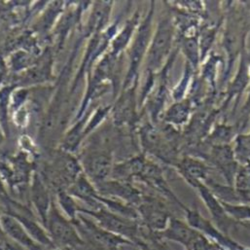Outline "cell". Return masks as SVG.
Listing matches in <instances>:
<instances>
[{
  "label": "cell",
  "instance_id": "6da1fadb",
  "mask_svg": "<svg viewBox=\"0 0 250 250\" xmlns=\"http://www.w3.org/2000/svg\"><path fill=\"white\" fill-rule=\"evenodd\" d=\"M175 24L173 18L168 14L161 19L147 51V68L149 72L155 73L162 69L165 62L171 55L174 42Z\"/></svg>",
  "mask_w": 250,
  "mask_h": 250
},
{
  "label": "cell",
  "instance_id": "7a4b0ae2",
  "mask_svg": "<svg viewBox=\"0 0 250 250\" xmlns=\"http://www.w3.org/2000/svg\"><path fill=\"white\" fill-rule=\"evenodd\" d=\"M154 6L155 1H152L151 8L143 20V21L139 24L138 30L135 36V39L132 43L130 53H129V67L126 74L125 80V89L129 87L133 82L134 79L137 77V73L142 62V60L145 57V54L148 51L151 36H152V21L154 15Z\"/></svg>",
  "mask_w": 250,
  "mask_h": 250
},
{
  "label": "cell",
  "instance_id": "3957f363",
  "mask_svg": "<svg viewBox=\"0 0 250 250\" xmlns=\"http://www.w3.org/2000/svg\"><path fill=\"white\" fill-rule=\"evenodd\" d=\"M79 211L93 216L98 221V225L104 230L121 236L133 244L141 238V229L137 221L115 214L104 207L96 210L79 209Z\"/></svg>",
  "mask_w": 250,
  "mask_h": 250
},
{
  "label": "cell",
  "instance_id": "277c9868",
  "mask_svg": "<svg viewBox=\"0 0 250 250\" xmlns=\"http://www.w3.org/2000/svg\"><path fill=\"white\" fill-rule=\"evenodd\" d=\"M46 228L48 229L54 244L66 248L80 247L84 245V241L80 238L74 225L61 214L54 203L51 204Z\"/></svg>",
  "mask_w": 250,
  "mask_h": 250
},
{
  "label": "cell",
  "instance_id": "5b68a950",
  "mask_svg": "<svg viewBox=\"0 0 250 250\" xmlns=\"http://www.w3.org/2000/svg\"><path fill=\"white\" fill-rule=\"evenodd\" d=\"M186 214V222L200 234L210 238L221 249L227 250H245L240 244L224 235L218 228L209 220L205 218L198 208H184Z\"/></svg>",
  "mask_w": 250,
  "mask_h": 250
},
{
  "label": "cell",
  "instance_id": "8992f818",
  "mask_svg": "<svg viewBox=\"0 0 250 250\" xmlns=\"http://www.w3.org/2000/svg\"><path fill=\"white\" fill-rule=\"evenodd\" d=\"M137 211L144 225L151 232L164 231L171 217L163 203L151 198H143Z\"/></svg>",
  "mask_w": 250,
  "mask_h": 250
},
{
  "label": "cell",
  "instance_id": "52a82bcc",
  "mask_svg": "<svg viewBox=\"0 0 250 250\" xmlns=\"http://www.w3.org/2000/svg\"><path fill=\"white\" fill-rule=\"evenodd\" d=\"M196 189L198 190L201 199L203 200L212 218V223L224 235L228 236L230 230L235 224V221L229 217L222 206V203L217 199V197L212 193L206 183H200Z\"/></svg>",
  "mask_w": 250,
  "mask_h": 250
},
{
  "label": "cell",
  "instance_id": "ba28073f",
  "mask_svg": "<svg viewBox=\"0 0 250 250\" xmlns=\"http://www.w3.org/2000/svg\"><path fill=\"white\" fill-rule=\"evenodd\" d=\"M157 237L164 241H171L190 250L202 234L176 217H170L167 228L162 232H154Z\"/></svg>",
  "mask_w": 250,
  "mask_h": 250
},
{
  "label": "cell",
  "instance_id": "9c48e42d",
  "mask_svg": "<svg viewBox=\"0 0 250 250\" xmlns=\"http://www.w3.org/2000/svg\"><path fill=\"white\" fill-rule=\"evenodd\" d=\"M80 223L81 224L79 225L83 226L89 238H91L98 246L102 247L104 250H119L123 246L134 245L133 243L121 236L104 230V228L87 218H83L80 216Z\"/></svg>",
  "mask_w": 250,
  "mask_h": 250
},
{
  "label": "cell",
  "instance_id": "30bf717a",
  "mask_svg": "<svg viewBox=\"0 0 250 250\" xmlns=\"http://www.w3.org/2000/svg\"><path fill=\"white\" fill-rule=\"evenodd\" d=\"M210 159L232 187L238 167L232 148L229 145H214L210 152Z\"/></svg>",
  "mask_w": 250,
  "mask_h": 250
},
{
  "label": "cell",
  "instance_id": "8fae6325",
  "mask_svg": "<svg viewBox=\"0 0 250 250\" xmlns=\"http://www.w3.org/2000/svg\"><path fill=\"white\" fill-rule=\"evenodd\" d=\"M174 166L187 183L195 189L200 183L208 180V167L198 159L185 156Z\"/></svg>",
  "mask_w": 250,
  "mask_h": 250
},
{
  "label": "cell",
  "instance_id": "7c38bea8",
  "mask_svg": "<svg viewBox=\"0 0 250 250\" xmlns=\"http://www.w3.org/2000/svg\"><path fill=\"white\" fill-rule=\"evenodd\" d=\"M0 226L4 234L20 246L30 250H40L37 244L30 238L20 221L10 213L3 214L0 217Z\"/></svg>",
  "mask_w": 250,
  "mask_h": 250
},
{
  "label": "cell",
  "instance_id": "4fadbf2b",
  "mask_svg": "<svg viewBox=\"0 0 250 250\" xmlns=\"http://www.w3.org/2000/svg\"><path fill=\"white\" fill-rule=\"evenodd\" d=\"M85 168L95 182L103 183L112 171V159L104 152L94 153L86 158Z\"/></svg>",
  "mask_w": 250,
  "mask_h": 250
},
{
  "label": "cell",
  "instance_id": "5bb4252c",
  "mask_svg": "<svg viewBox=\"0 0 250 250\" xmlns=\"http://www.w3.org/2000/svg\"><path fill=\"white\" fill-rule=\"evenodd\" d=\"M193 103L190 99L175 102L165 112L164 121L167 125L179 127L187 124L191 119Z\"/></svg>",
  "mask_w": 250,
  "mask_h": 250
},
{
  "label": "cell",
  "instance_id": "9a60e30c",
  "mask_svg": "<svg viewBox=\"0 0 250 250\" xmlns=\"http://www.w3.org/2000/svg\"><path fill=\"white\" fill-rule=\"evenodd\" d=\"M69 193L88 204L92 208L91 210H96L104 207L99 201V195L96 189L84 175L78 176L70 187Z\"/></svg>",
  "mask_w": 250,
  "mask_h": 250
},
{
  "label": "cell",
  "instance_id": "2e32d148",
  "mask_svg": "<svg viewBox=\"0 0 250 250\" xmlns=\"http://www.w3.org/2000/svg\"><path fill=\"white\" fill-rule=\"evenodd\" d=\"M102 191L104 193L121 198L129 205L139 206L143 201V197H141L140 193L129 184L125 183L123 180L103 182Z\"/></svg>",
  "mask_w": 250,
  "mask_h": 250
},
{
  "label": "cell",
  "instance_id": "e0dca14e",
  "mask_svg": "<svg viewBox=\"0 0 250 250\" xmlns=\"http://www.w3.org/2000/svg\"><path fill=\"white\" fill-rule=\"evenodd\" d=\"M133 91V88H128V90L120 98L114 108V118L118 124L130 122L135 114V100Z\"/></svg>",
  "mask_w": 250,
  "mask_h": 250
},
{
  "label": "cell",
  "instance_id": "ac0fdd59",
  "mask_svg": "<svg viewBox=\"0 0 250 250\" xmlns=\"http://www.w3.org/2000/svg\"><path fill=\"white\" fill-rule=\"evenodd\" d=\"M32 201L38 210L39 216L42 219L43 224L46 226L48 213L51 208V203L49 194L44 184L38 177L35 178L32 185Z\"/></svg>",
  "mask_w": 250,
  "mask_h": 250
},
{
  "label": "cell",
  "instance_id": "d6986e66",
  "mask_svg": "<svg viewBox=\"0 0 250 250\" xmlns=\"http://www.w3.org/2000/svg\"><path fill=\"white\" fill-rule=\"evenodd\" d=\"M10 214L20 221V223L23 226L27 234L30 236V238L34 242H37L48 248H54L55 244L53 240L50 239V237L46 234V232L34 220L18 213H10Z\"/></svg>",
  "mask_w": 250,
  "mask_h": 250
},
{
  "label": "cell",
  "instance_id": "ffe728a7",
  "mask_svg": "<svg viewBox=\"0 0 250 250\" xmlns=\"http://www.w3.org/2000/svg\"><path fill=\"white\" fill-rule=\"evenodd\" d=\"M180 43L181 50L186 57V62L196 70L202 62L198 37L196 35L182 36Z\"/></svg>",
  "mask_w": 250,
  "mask_h": 250
},
{
  "label": "cell",
  "instance_id": "44dd1931",
  "mask_svg": "<svg viewBox=\"0 0 250 250\" xmlns=\"http://www.w3.org/2000/svg\"><path fill=\"white\" fill-rule=\"evenodd\" d=\"M138 15H134L132 17V19H130L125 27L122 29V31L116 36V38L113 41V45H112V55L113 56H117L120 52H122L125 48V46L128 44L134 29L136 27V25L138 24Z\"/></svg>",
  "mask_w": 250,
  "mask_h": 250
},
{
  "label": "cell",
  "instance_id": "7402d4cb",
  "mask_svg": "<svg viewBox=\"0 0 250 250\" xmlns=\"http://www.w3.org/2000/svg\"><path fill=\"white\" fill-rule=\"evenodd\" d=\"M245 57H243V59H242L238 75L230 87V90H229L230 97H229L228 101H230L232 98H234L237 95H241L249 84L250 79V68L248 66L247 58H245Z\"/></svg>",
  "mask_w": 250,
  "mask_h": 250
},
{
  "label": "cell",
  "instance_id": "603a6c76",
  "mask_svg": "<svg viewBox=\"0 0 250 250\" xmlns=\"http://www.w3.org/2000/svg\"><path fill=\"white\" fill-rule=\"evenodd\" d=\"M194 72H195V69L186 62L183 77L180 79L178 84L174 87L172 92V98L175 102H180L185 99V95L188 91L190 82L192 79H194L193 77Z\"/></svg>",
  "mask_w": 250,
  "mask_h": 250
},
{
  "label": "cell",
  "instance_id": "cb8c5ba5",
  "mask_svg": "<svg viewBox=\"0 0 250 250\" xmlns=\"http://www.w3.org/2000/svg\"><path fill=\"white\" fill-rule=\"evenodd\" d=\"M218 25L217 26H210V27H205L200 32L199 40V46L201 51V60L202 62L205 61L206 57L208 56L209 50L211 49V46L214 42L216 33H217Z\"/></svg>",
  "mask_w": 250,
  "mask_h": 250
},
{
  "label": "cell",
  "instance_id": "d4e9b609",
  "mask_svg": "<svg viewBox=\"0 0 250 250\" xmlns=\"http://www.w3.org/2000/svg\"><path fill=\"white\" fill-rule=\"evenodd\" d=\"M221 203L229 217L233 219L235 222L250 220V206L228 204L224 202Z\"/></svg>",
  "mask_w": 250,
  "mask_h": 250
},
{
  "label": "cell",
  "instance_id": "484cf974",
  "mask_svg": "<svg viewBox=\"0 0 250 250\" xmlns=\"http://www.w3.org/2000/svg\"><path fill=\"white\" fill-rule=\"evenodd\" d=\"M235 135V129L232 125H218L215 126L212 133L209 135L212 143L215 145H227V143Z\"/></svg>",
  "mask_w": 250,
  "mask_h": 250
},
{
  "label": "cell",
  "instance_id": "4316f807",
  "mask_svg": "<svg viewBox=\"0 0 250 250\" xmlns=\"http://www.w3.org/2000/svg\"><path fill=\"white\" fill-rule=\"evenodd\" d=\"M59 202L62 208V209L69 215L72 220L76 219V213L79 210L76 204L72 200V198L65 193L64 191H60L59 193Z\"/></svg>",
  "mask_w": 250,
  "mask_h": 250
},
{
  "label": "cell",
  "instance_id": "83f0119b",
  "mask_svg": "<svg viewBox=\"0 0 250 250\" xmlns=\"http://www.w3.org/2000/svg\"><path fill=\"white\" fill-rule=\"evenodd\" d=\"M217 58L215 56H211L206 65L204 66V80H206L212 88L215 87V75H216V66H217Z\"/></svg>",
  "mask_w": 250,
  "mask_h": 250
},
{
  "label": "cell",
  "instance_id": "f1b7e54d",
  "mask_svg": "<svg viewBox=\"0 0 250 250\" xmlns=\"http://www.w3.org/2000/svg\"><path fill=\"white\" fill-rule=\"evenodd\" d=\"M82 133L83 132H82L81 124L75 125L70 130V132L67 134V136L65 138V141H64V144L67 147V149H73L74 147L77 146V144L79 143V141L81 139Z\"/></svg>",
  "mask_w": 250,
  "mask_h": 250
},
{
  "label": "cell",
  "instance_id": "f546056e",
  "mask_svg": "<svg viewBox=\"0 0 250 250\" xmlns=\"http://www.w3.org/2000/svg\"><path fill=\"white\" fill-rule=\"evenodd\" d=\"M7 249H8V244L0 232V250H7Z\"/></svg>",
  "mask_w": 250,
  "mask_h": 250
},
{
  "label": "cell",
  "instance_id": "4dcf8cb0",
  "mask_svg": "<svg viewBox=\"0 0 250 250\" xmlns=\"http://www.w3.org/2000/svg\"><path fill=\"white\" fill-rule=\"evenodd\" d=\"M1 192H4V189H3V185H2V182H1V179H0V193Z\"/></svg>",
  "mask_w": 250,
  "mask_h": 250
},
{
  "label": "cell",
  "instance_id": "1f68e13d",
  "mask_svg": "<svg viewBox=\"0 0 250 250\" xmlns=\"http://www.w3.org/2000/svg\"></svg>",
  "mask_w": 250,
  "mask_h": 250
}]
</instances>
